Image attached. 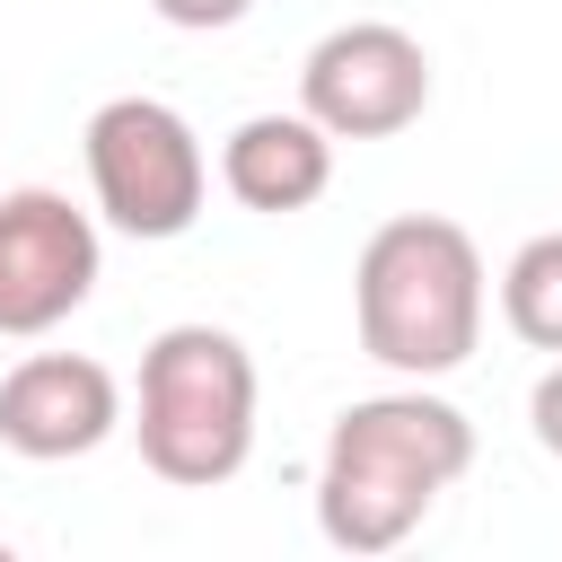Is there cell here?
<instances>
[{
    "label": "cell",
    "mask_w": 562,
    "mask_h": 562,
    "mask_svg": "<svg viewBox=\"0 0 562 562\" xmlns=\"http://www.w3.org/2000/svg\"><path fill=\"white\" fill-rule=\"evenodd\" d=\"M527 430H536L544 457H562V360L536 378V395H527Z\"/></svg>",
    "instance_id": "30bf717a"
},
{
    "label": "cell",
    "mask_w": 562,
    "mask_h": 562,
    "mask_svg": "<svg viewBox=\"0 0 562 562\" xmlns=\"http://www.w3.org/2000/svg\"><path fill=\"white\" fill-rule=\"evenodd\" d=\"M465 465H474V422L448 395H422V378L395 395H360L325 430L316 527L334 553H395Z\"/></svg>",
    "instance_id": "6da1fadb"
},
{
    "label": "cell",
    "mask_w": 562,
    "mask_h": 562,
    "mask_svg": "<svg viewBox=\"0 0 562 562\" xmlns=\"http://www.w3.org/2000/svg\"><path fill=\"white\" fill-rule=\"evenodd\" d=\"M97 290V220L70 211V193L53 184H18L0 193V334H53L61 316H79Z\"/></svg>",
    "instance_id": "8992f818"
},
{
    "label": "cell",
    "mask_w": 562,
    "mask_h": 562,
    "mask_svg": "<svg viewBox=\"0 0 562 562\" xmlns=\"http://www.w3.org/2000/svg\"><path fill=\"white\" fill-rule=\"evenodd\" d=\"M114 422H123V386L88 351H26L0 378V448H18L35 465H61V457L105 448Z\"/></svg>",
    "instance_id": "52a82bcc"
},
{
    "label": "cell",
    "mask_w": 562,
    "mask_h": 562,
    "mask_svg": "<svg viewBox=\"0 0 562 562\" xmlns=\"http://www.w3.org/2000/svg\"><path fill=\"white\" fill-rule=\"evenodd\" d=\"M360 351L395 378H448L483 342V255L457 220L404 211L360 246L351 272Z\"/></svg>",
    "instance_id": "7a4b0ae2"
},
{
    "label": "cell",
    "mask_w": 562,
    "mask_h": 562,
    "mask_svg": "<svg viewBox=\"0 0 562 562\" xmlns=\"http://www.w3.org/2000/svg\"><path fill=\"white\" fill-rule=\"evenodd\" d=\"M501 316H509V334H518L527 351H553V360H562V228H544V237H527V246L509 255V272H501Z\"/></svg>",
    "instance_id": "9c48e42d"
},
{
    "label": "cell",
    "mask_w": 562,
    "mask_h": 562,
    "mask_svg": "<svg viewBox=\"0 0 562 562\" xmlns=\"http://www.w3.org/2000/svg\"><path fill=\"white\" fill-rule=\"evenodd\" d=\"M430 105V53L422 35L386 18H351L307 44L299 61V114H316L334 140H395Z\"/></svg>",
    "instance_id": "5b68a950"
},
{
    "label": "cell",
    "mask_w": 562,
    "mask_h": 562,
    "mask_svg": "<svg viewBox=\"0 0 562 562\" xmlns=\"http://www.w3.org/2000/svg\"><path fill=\"white\" fill-rule=\"evenodd\" d=\"M220 184L263 211V220H290L307 211L325 184H334V132L316 114H246L220 149Z\"/></svg>",
    "instance_id": "ba28073f"
},
{
    "label": "cell",
    "mask_w": 562,
    "mask_h": 562,
    "mask_svg": "<svg viewBox=\"0 0 562 562\" xmlns=\"http://www.w3.org/2000/svg\"><path fill=\"white\" fill-rule=\"evenodd\" d=\"M167 26H184V35H211V26H237L255 0H149Z\"/></svg>",
    "instance_id": "8fae6325"
},
{
    "label": "cell",
    "mask_w": 562,
    "mask_h": 562,
    "mask_svg": "<svg viewBox=\"0 0 562 562\" xmlns=\"http://www.w3.org/2000/svg\"><path fill=\"white\" fill-rule=\"evenodd\" d=\"M140 465L211 492L255 457V351L228 325H167L140 351Z\"/></svg>",
    "instance_id": "3957f363"
},
{
    "label": "cell",
    "mask_w": 562,
    "mask_h": 562,
    "mask_svg": "<svg viewBox=\"0 0 562 562\" xmlns=\"http://www.w3.org/2000/svg\"><path fill=\"white\" fill-rule=\"evenodd\" d=\"M88 184H97V211L158 246V237H184L202 220V193H211V158L193 140V123L158 97H105L88 114Z\"/></svg>",
    "instance_id": "277c9868"
}]
</instances>
